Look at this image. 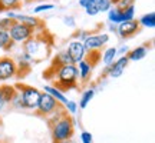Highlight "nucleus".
<instances>
[{"mask_svg":"<svg viewBox=\"0 0 155 143\" xmlns=\"http://www.w3.org/2000/svg\"><path fill=\"white\" fill-rule=\"evenodd\" d=\"M46 122L49 125L50 136L53 142H63V140L73 139L75 120L66 110H62L59 113L50 116L49 119H46Z\"/></svg>","mask_w":155,"mask_h":143,"instance_id":"nucleus-1","label":"nucleus"},{"mask_svg":"<svg viewBox=\"0 0 155 143\" xmlns=\"http://www.w3.org/2000/svg\"><path fill=\"white\" fill-rule=\"evenodd\" d=\"M49 34L48 33H38L33 37H30L29 40L25 42L23 44V53H26L32 57L33 63H39V62L48 59L52 52V46L53 42L52 40H46Z\"/></svg>","mask_w":155,"mask_h":143,"instance_id":"nucleus-2","label":"nucleus"},{"mask_svg":"<svg viewBox=\"0 0 155 143\" xmlns=\"http://www.w3.org/2000/svg\"><path fill=\"white\" fill-rule=\"evenodd\" d=\"M78 79L79 75H78L76 65H65L56 72L50 80L53 82L52 86L63 93L71 89H78Z\"/></svg>","mask_w":155,"mask_h":143,"instance_id":"nucleus-3","label":"nucleus"},{"mask_svg":"<svg viewBox=\"0 0 155 143\" xmlns=\"http://www.w3.org/2000/svg\"><path fill=\"white\" fill-rule=\"evenodd\" d=\"M62 110H65V105H62L61 102H58L55 97H52L46 92H42L38 107L33 112H35V116H38V117L49 119L50 116L56 115V113H59Z\"/></svg>","mask_w":155,"mask_h":143,"instance_id":"nucleus-4","label":"nucleus"},{"mask_svg":"<svg viewBox=\"0 0 155 143\" xmlns=\"http://www.w3.org/2000/svg\"><path fill=\"white\" fill-rule=\"evenodd\" d=\"M15 89L17 90V93L20 96V105L22 109H29V110H35L38 107L39 99H40V94L42 92L39 89L26 84V83H16L13 84Z\"/></svg>","mask_w":155,"mask_h":143,"instance_id":"nucleus-5","label":"nucleus"},{"mask_svg":"<svg viewBox=\"0 0 155 143\" xmlns=\"http://www.w3.org/2000/svg\"><path fill=\"white\" fill-rule=\"evenodd\" d=\"M9 32V36L10 39L15 42V43H25L26 40H29L30 37H33L36 34V30L32 27H29L23 23L15 22L12 24V27L7 30Z\"/></svg>","mask_w":155,"mask_h":143,"instance_id":"nucleus-6","label":"nucleus"},{"mask_svg":"<svg viewBox=\"0 0 155 143\" xmlns=\"http://www.w3.org/2000/svg\"><path fill=\"white\" fill-rule=\"evenodd\" d=\"M109 42V34L99 33V34H89L82 43L86 52H101L102 47Z\"/></svg>","mask_w":155,"mask_h":143,"instance_id":"nucleus-7","label":"nucleus"},{"mask_svg":"<svg viewBox=\"0 0 155 143\" xmlns=\"http://www.w3.org/2000/svg\"><path fill=\"white\" fill-rule=\"evenodd\" d=\"M128 63H129V60H128L127 55L121 56L119 59L114 60V63H111V65H108V66L105 67V70L102 72V75H101V79H104V77H106V76L112 77V79L119 77L122 73H124L125 67L128 66Z\"/></svg>","mask_w":155,"mask_h":143,"instance_id":"nucleus-8","label":"nucleus"},{"mask_svg":"<svg viewBox=\"0 0 155 143\" xmlns=\"http://www.w3.org/2000/svg\"><path fill=\"white\" fill-rule=\"evenodd\" d=\"M16 60L13 57H10V56H2L0 57V82L16 77Z\"/></svg>","mask_w":155,"mask_h":143,"instance_id":"nucleus-9","label":"nucleus"},{"mask_svg":"<svg viewBox=\"0 0 155 143\" xmlns=\"http://www.w3.org/2000/svg\"><path fill=\"white\" fill-rule=\"evenodd\" d=\"M7 17L9 19H13L15 22H19V23H23L26 24L29 27L35 29L38 32L39 29H43V22L38 19V17H33V16H26V14H19V13H15V11H9L7 13Z\"/></svg>","mask_w":155,"mask_h":143,"instance_id":"nucleus-10","label":"nucleus"},{"mask_svg":"<svg viewBox=\"0 0 155 143\" xmlns=\"http://www.w3.org/2000/svg\"><path fill=\"white\" fill-rule=\"evenodd\" d=\"M68 55L71 56L73 65H78L79 62H82L85 59V55H86V50H85V46L81 40H72L71 43L68 44Z\"/></svg>","mask_w":155,"mask_h":143,"instance_id":"nucleus-11","label":"nucleus"},{"mask_svg":"<svg viewBox=\"0 0 155 143\" xmlns=\"http://www.w3.org/2000/svg\"><path fill=\"white\" fill-rule=\"evenodd\" d=\"M141 26H139L138 20H129V22H122L121 24H118V33L122 39H129L139 33Z\"/></svg>","mask_w":155,"mask_h":143,"instance_id":"nucleus-12","label":"nucleus"},{"mask_svg":"<svg viewBox=\"0 0 155 143\" xmlns=\"http://www.w3.org/2000/svg\"><path fill=\"white\" fill-rule=\"evenodd\" d=\"M16 60V66H17V72H16V77H25L28 76L29 73H30V70H32V57L29 55H26V53H22L20 56H17V59H15Z\"/></svg>","mask_w":155,"mask_h":143,"instance_id":"nucleus-13","label":"nucleus"},{"mask_svg":"<svg viewBox=\"0 0 155 143\" xmlns=\"http://www.w3.org/2000/svg\"><path fill=\"white\" fill-rule=\"evenodd\" d=\"M15 94H16L15 86H10V84H2L0 86V112L7 105H10Z\"/></svg>","mask_w":155,"mask_h":143,"instance_id":"nucleus-14","label":"nucleus"},{"mask_svg":"<svg viewBox=\"0 0 155 143\" xmlns=\"http://www.w3.org/2000/svg\"><path fill=\"white\" fill-rule=\"evenodd\" d=\"M76 67H78V75H79V77H81L82 84L88 83L89 79H91V75H92V69H94V67L91 66L85 59H83L82 62H79V63L76 65Z\"/></svg>","mask_w":155,"mask_h":143,"instance_id":"nucleus-15","label":"nucleus"},{"mask_svg":"<svg viewBox=\"0 0 155 143\" xmlns=\"http://www.w3.org/2000/svg\"><path fill=\"white\" fill-rule=\"evenodd\" d=\"M147 53H148V49H147V46H138V47H135L134 50H131V52H128L127 53V57L128 60H142L145 56H147Z\"/></svg>","mask_w":155,"mask_h":143,"instance_id":"nucleus-16","label":"nucleus"},{"mask_svg":"<svg viewBox=\"0 0 155 143\" xmlns=\"http://www.w3.org/2000/svg\"><path fill=\"white\" fill-rule=\"evenodd\" d=\"M43 90H45V92H46L48 94H50L52 97H55V99L58 100V102H61L62 105H65V103L68 102L66 96L62 93L61 90H58L56 87H53V86H49V84H46V86L43 87Z\"/></svg>","mask_w":155,"mask_h":143,"instance_id":"nucleus-17","label":"nucleus"},{"mask_svg":"<svg viewBox=\"0 0 155 143\" xmlns=\"http://www.w3.org/2000/svg\"><path fill=\"white\" fill-rule=\"evenodd\" d=\"M15 46V42L10 39L9 32L0 30V49L2 50H10Z\"/></svg>","mask_w":155,"mask_h":143,"instance_id":"nucleus-18","label":"nucleus"},{"mask_svg":"<svg viewBox=\"0 0 155 143\" xmlns=\"http://www.w3.org/2000/svg\"><path fill=\"white\" fill-rule=\"evenodd\" d=\"M108 20L111 22V24H121L122 20V10L116 9V7H111L108 11Z\"/></svg>","mask_w":155,"mask_h":143,"instance_id":"nucleus-19","label":"nucleus"},{"mask_svg":"<svg viewBox=\"0 0 155 143\" xmlns=\"http://www.w3.org/2000/svg\"><path fill=\"white\" fill-rule=\"evenodd\" d=\"M138 23H139V26H145V27L154 29L155 27V13L154 11H150V13L144 14V16L138 20Z\"/></svg>","mask_w":155,"mask_h":143,"instance_id":"nucleus-20","label":"nucleus"},{"mask_svg":"<svg viewBox=\"0 0 155 143\" xmlns=\"http://www.w3.org/2000/svg\"><path fill=\"white\" fill-rule=\"evenodd\" d=\"M95 96V89H88V90H85L81 96V100H79V107L81 109H86V106L89 105V102L94 99Z\"/></svg>","mask_w":155,"mask_h":143,"instance_id":"nucleus-21","label":"nucleus"},{"mask_svg":"<svg viewBox=\"0 0 155 143\" xmlns=\"http://www.w3.org/2000/svg\"><path fill=\"white\" fill-rule=\"evenodd\" d=\"M101 59H102V53L101 52H86V55H85V60L88 62L92 67L96 66L101 62Z\"/></svg>","mask_w":155,"mask_h":143,"instance_id":"nucleus-22","label":"nucleus"},{"mask_svg":"<svg viewBox=\"0 0 155 143\" xmlns=\"http://www.w3.org/2000/svg\"><path fill=\"white\" fill-rule=\"evenodd\" d=\"M116 55H118V53H116L115 47H109V49H106L105 52H104V55H102V59H101V60L105 63V66H108V65L114 63Z\"/></svg>","mask_w":155,"mask_h":143,"instance_id":"nucleus-23","label":"nucleus"},{"mask_svg":"<svg viewBox=\"0 0 155 143\" xmlns=\"http://www.w3.org/2000/svg\"><path fill=\"white\" fill-rule=\"evenodd\" d=\"M5 10H17L22 7V0H0Z\"/></svg>","mask_w":155,"mask_h":143,"instance_id":"nucleus-24","label":"nucleus"},{"mask_svg":"<svg viewBox=\"0 0 155 143\" xmlns=\"http://www.w3.org/2000/svg\"><path fill=\"white\" fill-rule=\"evenodd\" d=\"M83 9H85V11H86V14H88V16H96V14L99 13L98 6H96V2H95V0H92L91 3H88Z\"/></svg>","mask_w":155,"mask_h":143,"instance_id":"nucleus-25","label":"nucleus"},{"mask_svg":"<svg viewBox=\"0 0 155 143\" xmlns=\"http://www.w3.org/2000/svg\"><path fill=\"white\" fill-rule=\"evenodd\" d=\"M134 16H135V6H131L125 10H122V20L124 22H129V20H134Z\"/></svg>","mask_w":155,"mask_h":143,"instance_id":"nucleus-26","label":"nucleus"},{"mask_svg":"<svg viewBox=\"0 0 155 143\" xmlns=\"http://www.w3.org/2000/svg\"><path fill=\"white\" fill-rule=\"evenodd\" d=\"M96 6H98V10L101 11H109V9L112 7V2L111 0H95Z\"/></svg>","mask_w":155,"mask_h":143,"instance_id":"nucleus-27","label":"nucleus"},{"mask_svg":"<svg viewBox=\"0 0 155 143\" xmlns=\"http://www.w3.org/2000/svg\"><path fill=\"white\" fill-rule=\"evenodd\" d=\"M15 23L13 19H9V17H3V19H0V30H9L12 27V24Z\"/></svg>","mask_w":155,"mask_h":143,"instance_id":"nucleus-28","label":"nucleus"},{"mask_svg":"<svg viewBox=\"0 0 155 143\" xmlns=\"http://www.w3.org/2000/svg\"><path fill=\"white\" fill-rule=\"evenodd\" d=\"M134 2H135V0H118V3L115 5V7L119 9V10H125V9L131 7V6H135Z\"/></svg>","mask_w":155,"mask_h":143,"instance_id":"nucleus-29","label":"nucleus"},{"mask_svg":"<svg viewBox=\"0 0 155 143\" xmlns=\"http://www.w3.org/2000/svg\"><path fill=\"white\" fill-rule=\"evenodd\" d=\"M65 110H66L68 113H76L78 112L76 102H73V100H68L66 103H65Z\"/></svg>","mask_w":155,"mask_h":143,"instance_id":"nucleus-30","label":"nucleus"},{"mask_svg":"<svg viewBox=\"0 0 155 143\" xmlns=\"http://www.w3.org/2000/svg\"><path fill=\"white\" fill-rule=\"evenodd\" d=\"M55 7V5H52V3H45V5H39L35 7V13H40V11H46V10H52Z\"/></svg>","mask_w":155,"mask_h":143,"instance_id":"nucleus-31","label":"nucleus"},{"mask_svg":"<svg viewBox=\"0 0 155 143\" xmlns=\"http://www.w3.org/2000/svg\"><path fill=\"white\" fill-rule=\"evenodd\" d=\"M81 140H82V143H92V135L89 132H86V130H82V133H81Z\"/></svg>","mask_w":155,"mask_h":143,"instance_id":"nucleus-32","label":"nucleus"},{"mask_svg":"<svg viewBox=\"0 0 155 143\" xmlns=\"http://www.w3.org/2000/svg\"><path fill=\"white\" fill-rule=\"evenodd\" d=\"M65 24H68V26H75V19H73L72 16H66L65 17Z\"/></svg>","mask_w":155,"mask_h":143,"instance_id":"nucleus-33","label":"nucleus"},{"mask_svg":"<svg viewBox=\"0 0 155 143\" xmlns=\"http://www.w3.org/2000/svg\"><path fill=\"white\" fill-rule=\"evenodd\" d=\"M116 53H121V55L125 56V53H128V47H127V46H122L119 50L116 49Z\"/></svg>","mask_w":155,"mask_h":143,"instance_id":"nucleus-34","label":"nucleus"},{"mask_svg":"<svg viewBox=\"0 0 155 143\" xmlns=\"http://www.w3.org/2000/svg\"><path fill=\"white\" fill-rule=\"evenodd\" d=\"M92 0H79V6L81 7H85V6L88 5V3H91Z\"/></svg>","mask_w":155,"mask_h":143,"instance_id":"nucleus-35","label":"nucleus"},{"mask_svg":"<svg viewBox=\"0 0 155 143\" xmlns=\"http://www.w3.org/2000/svg\"><path fill=\"white\" fill-rule=\"evenodd\" d=\"M53 143H76L73 139H69V140H63V142H53Z\"/></svg>","mask_w":155,"mask_h":143,"instance_id":"nucleus-36","label":"nucleus"},{"mask_svg":"<svg viewBox=\"0 0 155 143\" xmlns=\"http://www.w3.org/2000/svg\"><path fill=\"white\" fill-rule=\"evenodd\" d=\"M0 143H12L9 139H0Z\"/></svg>","mask_w":155,"mask_h":143,"instance_id":"nucleus-37","label":"nucleus"},{"mask_svg":"<svg viewBox=\"0 0 155 143\" xmlns=\"http://www.w3.org/2000/svg\"><path fill=\"white\" fill-rule=\"evenodd\" d=\"M2 11H5V7H3V5H2V2H0V13Z\"/></svg>","mask_w":155,"mask_h":143,"instance_id":"nucleus-38","label":"nucleus"},{"mask_svg":"<svg viewBox=\"0 0 155 143\" xmlns=\"http://www.w3.org/2000/svg\"><path fill=\"white\" fill-rule=\"evenodd\" d=\"M30 2H33V0H22V3H30Z\"/></svg>","mask_w":155,"mask_h":143,"instance_id":"nucleus-39","label":"nucleus"}]
</instances>
